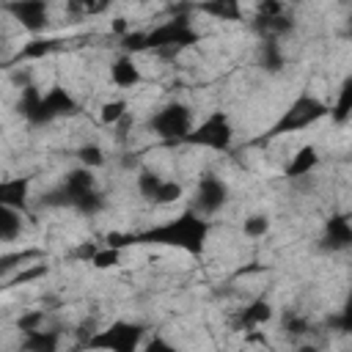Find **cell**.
<instances>
[{
	"instance_id": "obj_30",
	"label": "cell",
	"mask_w": 352,
	"mask_h": 352,
	"mask_svg": "<svg viewBox=\"0 0 352 352\" xmlns=\"http://www.w3.org/2000/svg\"><path fill=\"white\" fill-rule=\"evenodd\" d=\"M297 352H319V346L316 344H300Z\"/></svg>"
},
{
	"instance_id": "obj_26",
	"label": "cell",
	"mask_w": 352,
	"mask_h": 352,
	"mask_svg": "<svg viewBox=\"0 0 352 352\" xmlns=\"http://www.w3.org/2000/svg\"><path fill=\"white\" fill-rule=\"evenodd\" d=\"M118 261H121V248H113V245L99 248V250L91 256V264H94L96 270H113V267H118Z\"/></svg>"
},
{
	"instance_id": "obj_24",
	"label": "cell",
	"mask_w": 352,
	"mask_h": 352,
	"mask_svg": "<svg viewBox=\"0 0 352 352\" xmlns=\"http://www.w3.org/2000/svg\"><path fill=\"white\" fill-rule=\"evenodd\" d=\"M270 231V217L267 214H248L245 220H242V234L248 236V239H261L264 234Z\"/></svg>"
},
{
	"instance_id": "obj_4",
	"label": "cell",
	"mask_w": 352,
	"mask_h": 352,
	"mask_svg": "<svg viewBox=\"0 0 352 352\" xmlns=\"http://www.w3.org/2000/svg\"><path fill=\"white\" fill-rule=\"evenodd\" d=\"M231 138H234V129H231L228 118L223 113H212L209 118L195 124L182 143H190L198 148H212V151H226L231 146Z\"/></svg>"
},
{
	"instance_id": "obj_2",
	"label": "cell",
	"mask_w": 352,
	"mask_h": 352,
	"mask_svg": "<svg viewBox=\"0 0 352 352\" xmlns=\"http://www.w3.org/2000/svg\"><path fill=\"white\" fill-rule=\"evenodd\" d=\"M140 341H143V327L118 319L104 330H94L82 346L91 352H138Z\"/></svg>"
},
{
	"instance_id": "obj_6",
	"label": "cell",
	"mask_w": 352,
	"mask_h": 352,
	"mask_svg": "<svg viewBox=\"0 0 352 352\" xmlns=\"http://www.w3.org/2000/svg\"><path fill=\"white\" fill-rule=\"evenodd\" d=\"M228 201V187L220 176L214 173H204L195 184V192H192V212L201 214V217H209L214 212H220Z\"/></svg>"
},
{
	"instance_id": "obj_17",
	"label": "cell",
	"mask_w": 352,
	"mask_h": 352,
	"mask_svg": "<svg viewBox=\"0 0 352 352\" xmlns=\"http://www.w3.org/2000/svg\"><path fill=\"white\" fill-rule=\"evenodd\" d=\"M261 66L267 72H278L283 66V50L278 44V38H264L261 41Z\"/></svg>"
},
{
	"instance_id": "obj_1",
	"label": "cell",
	"mask_w": 352,
	"mask_h": 352,
	"mask_svg": "<svg viewBox=\"0 0 352 352\" xmlns=\"http://www.w3.org/2000/svg\"><path fill=\"white\" fill-rule=\"evenodd\" d=\"M206 236H209V220H204L201 214H195L192 209H187L176 220H170V223H165L160 228H151L148 234L135 236V239L157 242V245H170V248L187 250V253H201Z\"/></svg>"
},
{
	"instance_id": "obj_12",
	"label": "cell",
	"mask_w": 352,
	"mask_h": 352,
	"mask_svg": "<svg viewBox=\"0 0 352 352\" xmlns=\"http://www.w3.org/2000/svg\"><path fill=\"white\" fill-rule=\"evenodd\" d=\"M270 319H272V305H270V300H264V297L250 300V302L239 311V327H245V330L264 327Z\"/></svg>"
},
{
	"instance_id": "obj_5",
	"label": "cell",
	"mask_w": 352,
	"mask_h": 352,
	"mask_svg": "<svg viewBox=\"0 0 352 352\" xmlns=\"http://www.w3.org/2000/svg\"><path fill=\"white\" fill-rule=\"evenodd\" d=\"M77 110H80L77 99H74V96H72L66 88L52 85L50 91L38 94V102H36L33 113L28 116V121H30V124H50V121H55V118L74 116Z\"/></svg>"
},
{
	"instance_id": "obj_27",
	"label": "cell",
	"mask_w": 352,
	"mask_h": 352,
	"mask_svg": "<svg viewBox=\"0 0 352 352\" xmlns=\"http://www.w3.org/2000/svg\"><path fill=\"white\" fill-rule=\"evenodd\" d=\"M201 11H206L217 19H228V22H236L242 16V8L236 3H209V6H201Z\"/></svg>"
},
{
	"instance_id": "obj_15",
	"label": "cell",
	"mask_w": 352,
	"mask_h": 352,
	"mask_svg": "<svg viewBox=\"0 0 352 352\" xmlns=\"http://www.w3.org/2000/svg\"><path fill=\"white\" fill-rule=\"evenodd\" d=\"M22 234V214L16 209L0 206V242H14Z\"/></svg>"
},
{
	"instance_id": "obj_21",
	"label": "cell",
	"mask_w": 352,
	"mask_h": 352,
	"mask_svg": "<svg viewBox=\"0 0 352 352\" xmlns=\"http://www.w3.org/2000/svg\"><path fill=\"white\" fill-rule=\"evenodd\" d=\"M182 195H184V187H182L176 179H162V184H160V190H157V195H154V201H151V204L168 206V204L182 201Z\"/></svg>"
},
{
	"instance_id": "obj_22",
	"label": "cell",
	"mask_w": 352,
	"mask_h": 352,
	"mask_svg": "<svg viewBox=\"0 0 352 352\" xmlns=\"http://www.w3.org/2000/svg\"><path fill=\"white\" fill-rule=\"evenodd\" d=\"M349 107H352V88H349V82H344V88L338 91L336 104H330V116H333V121H336V124H346V118H349Z\"/></svg>"
},
{
	"instance_id": "obj_3",
	"label": "cell",
	"mask_w": 352,
	"mask_h": 352,
	"mask_svg": "<svg viewBox=\"0 0 352 352\" xmlns=\"http://www.w3.org/2000/svg\"><path fill=\"white\" fill-rule=\"evenodd\" d=\"M195 126L192 121V110L182 102H170L165 107H160L157 113H151L148 118V129L151 135L162 138V140H184L190 135V129Z\"/></svg>"
},
{
	"instance_id": "obj_14",
	"label": "cell",
	"mask_w": 352,
	"mask_h": 352,
	"mask_svg": "<svg viewBox=\"0 0 352 352\" xmlns=\"http://www.w3.org/2000/svg\"><path fill=\"white\" fill-rule=\"evenodd\" d=\"M316 165H319V151H316V146L305 143V146H300V148L292 154V162L286 165V179L308 176Z\"/></svg>"
},
{
	"instance_id": "obj_19",
	"label": "cell",
	"mask_w": 352,
	"mask_h": 352,
	"mask_svg": "<svg viewBox=\"0 0 352 352\" xmlns=\"http://www.w3.org/2000/svg\"><path fill=\"white\" fill-rule=\"evenodd\" d=\"M50 272V267L47 264H25V267H19L11 278H8V283L11 286H25V283H33V280H38V278H44Z\"/></svg>"
},
{
	"instance_id": "obj_11",
	"label": "cell",
	"mask_w": 352,
	"mask_h": 352,
	"mask_svg": "<svg viewBox=\"0 0 352 352\" xmlns=\"http://www.w3.org/2000/svg\"><path fill=\"white\" fill-rule=\"evenodd\" d=\"M324 248L327 250H346L349 242H352V226H349V217L346 214H336L327 220L324 226Z\"/></svg>"
},
{
	"instance_id": "obj_23",
	"label": "cell",
	"mask_w": 352,
	"mask_h": 352,
	"mask_svg": "<svg viewBox=\"0 0 352 352\" xmlns=\"http://www.w3.org/2000/svg\"><path fill=\"white\" fill-rule=\"evenodd\" d=\"M77 160H80L82 168L94 170V168H102V165H104V151H102V146H96V143H85V146L77 148Z\"/></svg>"
},
{
	"instance_id": "obj_28",
	"label": "cell",
	"mask_w": 352,
	"mask_h": 352,
	"mask_svg": "<svg viewBox=\"0 0 352 352\" xmlns=\"http://www.w3.org/2000/svg\"><path fill=\"white\" fill-rule=\"evenodd\" d=\"M38 327H44V308H36V311H28V314H22L19 319H16V330L25 336V333H33V330H38Z\"/></svg>"
},
{
	"instance_id": "obj_8",
	"label": "cell",
	"mask_w": 352,
	"mask_h": 352,
	"mask_svg": "<svg viewBox=\"0 0 352 352\" xmlns=\"http://www.w3.org/2000/svg\"><path fill=\"white\" fill-rule=\"evenodd\" d=\"M6 11L28 30V33H41L50 25V6L41 0H28V3H11Z\"/></svg>"
},
{
	"instance_id": "obj_29",
	"label": "cell",
	"mask_w": 352,
	"mask_h": 352,
	"mask_svg": "<svg viewBox=\"0 0 352 352\" xmlns=\"http://www.w3.org/2000/svg\"><path fill=\"white\" fill-rule=\"evenodd\" d=\"M138 352H179L168 338H162V336H157V338H151V341H146Z\"/></svg>"
},
{
	"instance_id": "obj_16",
	"label": "cell",
	"mask_w": 352,
	"mask_h": 352,
	"mask_svg": "<svg viewBox=\"0 0 352 352\" xmlns=\"http://www.w3.org/2000/svg\"><path fill=\"white\" fill-rule=\"evenodd\" d=\"M126 116H129L126 99H107V102H102V107H99V121H102L104 126H118Z\"/></svg>"
},
{
	"instance_id": "obj_10",
	"label": "cell",
	"mask_w": 352,
	"mask_h": 352,
	"mask_svg": "<svg viewBox=\"0 0 352 352\" xmlns=\"http://www.w3.org/2000/svg\"><path fill=\"white\" fill-rule=\"evenodd\" d=\"M60 338H63L60 330L38 327V330L22 336L19 349H22V352H60Z\"/></svg>"
},
{
	"instance_id": "obj_13",
	"label": "cell",
	"mask_w": 352,
	"mask_h": 352,
	"mask_svg": "<svg viewBox=\"0 0 352 352\" xmlns=\"http://www.w3.org/2000/svg\"><path fill=\"white\" fill-rule=\"evenodd\" d=\"M28 187L30 182L28 179H3L0 182V206H8V209H25L28 206Z\"/></svg>"
},
{
	"instance_id": "obj_25",
	"label": "cell",
	"mask_w": 352,
	"mask_h": 352,
	"mask_svg": "<svg viewBox=\"0 0 352 352\" xmlns=\"http://www.w3.org/2000/svg\"><path fill=\"white\" fill-rule=\"evenodd\" d=\"M283 333H286L289 338H302V336L311 333V322H308L305 316L289 311V314H283Z\"/></svg>"
},
{
	"instance_id": "obj_7",
	"label": "cell",
	"mask_w": 352,
	"mask_h": 352,
	"mask_svg": "<svg viewBox=\"0 0 352 352\" xmlns=\"http://www.w3.org/2000/svg\"><path fill=\"white\" fill-rule=\"evenodd\" d=\"M330 113V107L324 104V102H319V99H314V96H300L289 110H286V116L280 118V124L272 129L275 135H280V132H300V129H305L308 124H314V121H319L322 116H327Z\"/></svg>"
},
{
	"instance_id": "obj_20",
	"label": "cell",
	"mask_w": 352,
	"mask_h": 352,
	"mask_svg": "<svg viewBox=\"0 0 352 352\" xmlns=\"http://www.w3.org/2000/svg\"><path fill=\"white\" fill-rule=\"evenodd\" d=\"M135 184H138V192H140L146 201H154V195H157V190H160V184H162V176L154 173V170H138Z\"/></svg>"
},
{
	"instance_id": "obj_9",
	"label": "cell",
	"mask_w": 352,
	"mask_h": 352,
	"mask_svg": "<svg viewBox=\"0 0 352 352\" xmlns=\"http://www.w3.org/2000/svg\"><path fill=\"white\" fill-rule=\"evenodd\" d=\"M140 80H143V74H140V66L135 63V58L132 55H118L113 63H110V82L116 85V88H135V85H140Z\"/></svg>"
},
{
	"instance_id": "obj_18",
	"label": "cell",
	"mask_w": 352,
	"mask_h": 352,
	"mask_svg": "<svg viewBox=\"0 0 352 352\" xmlns=\"http://www.w3.org/2000/svg\"><path fill=\"white\" fill-rule=\"evenodd\" d=\"M55 50H58V41H55V38H33V41H28V44L19 50V58L36 60V58H47V55L55 52Z\"/></svg>"
}]
</instances>
